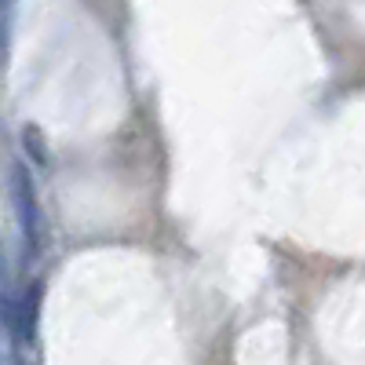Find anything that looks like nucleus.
I'll return each mask as SVG.
<instances>
[{
  "instance_id": "4",
  "label": "nucleus",
  "mask_w": 365,
  "mask_h": 365,
  "mask_svg": "<svg viewBox=\"0 0 365 365\" xmlns=\"http://www.w3.org/2000/svg\"><path fill=\"white\" fill-rule=\"evenodd\" d=\"M26 143H29V154H34L37 161H48V150H44V143H41L37 128H26Z\"/></svg>"
},
{
  "instance_id": "3",
  "label": "nucleus",
  "mask_w": 365,
  "mask_h": 365,
  "mask_svg": "<svg viewBox=\"0 0 365 365\" xmlns=\"http://www.w3.org/2000/svg\"><path fill=\"white\" fill-rule=\"evenodd\" d=\"M15 318H19V296H15V282H11V267H8V252L0 245V325L15 336Z\"/></svg>"
},
{
  "instance_id": "2",
  "label": "nucleus",
  "mask_w": 365,
  "mask_h": 365,
  "mask_svg": "<svg viewBox=\"0 0 365 365\" xmlns=\"http://www.w3.org/2000/svg\"><path fill=\"white\" fill-rule=\"evenodd\" d=\"M37 314H41V282L26 285V292H19V318H15V336L22 344L34 340L37 332Z\"/></svg>"
},
{
  "instance_id": "1",
  "label": "nucleus",
  "mask_w": 365,
  "mask_h": 365,
  "mask_svg": "<svg viewBox=\"0 0 365 365\" xmlns=\"http://www.w3.org/2000/svg\"><path fill=\"white\" fill-rule=\"evenodd\" d=\"M11 194H15V216L26 237V252L37 256L41 245V205H37V187H34V175L26 172V165L11 168Z\"/></svg>"
},
{
  "instance_id": "5",
  "label": "nucleus",
  "mask_w": 365,
  "mask_h": 365,
  "mask_svg": "<svg viewBox=\"0 0 365 365\" xmlns=\"http://www.w3.org/2000/svg\"><path fill=\"white\" fill-rule=\"evenodd\" d=\"M4 19H8V8H0V66H4V37H8Z\"/></svg>"
}]
</instances>
